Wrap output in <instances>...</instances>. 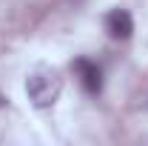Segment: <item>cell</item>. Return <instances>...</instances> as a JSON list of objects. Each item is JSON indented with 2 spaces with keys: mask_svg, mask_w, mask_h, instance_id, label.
<instances>
[{
  "mask_svg": "<svg viewBox=\"0 0 148 146\" xmlns=\"http://www.w3.org/2000/svg\"><path fill=\"white\" fill-rule=\"evenodd\" d=\"M63 92V77L54 72V69H37V72L29 74L26 80V95L29 100L34 103L37 109H49L54 106L57 97Z\"/></svg>",
  "mask_w": 148,
  "mask_h": 146,
  "instance_id": "obj_1",
  "label": "cell"
},
{
  "mask_svg": "<svg viewBox=\"0 0 148 146\" xmlns=\"http://www.w3.org/2000/svg\"><path fill=\"white\" fill-rule=\"evenodd\" d=\"M74 72H77L83 89L88 92V95H100V92H103V69H100L94 60L77 57V60H74Z\"/></svg>",
  "mask_w": 148,
  "mask_h": 146,
  "instance_id": "obj_2",
  "label": "cell"
},
{
  "mask_svg": "<svg viewBox=\"0 0 148 146\" xmlns=\"http://www.w3.org/2000/svg\"><path fill=\"white\" fill-rule=\"evenodd\" d=\"M106 32H108L114 40H128L134 35V20L125 9H111L106 15Z\"/></svg>",
  "mask_w": 148,
  "mask_h": 146,
  "instance_id": "obj_3",
  "label": "cell"
}]
</instances>
